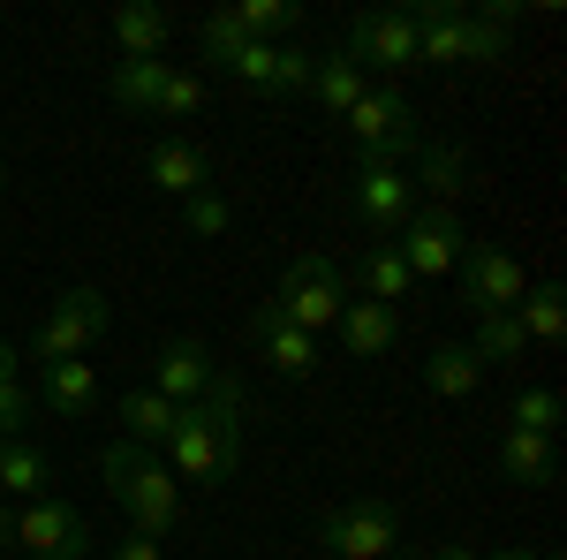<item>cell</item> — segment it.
<instances>
[{
	"label": "cell",
	"mask_w": 567,
	"mask_h": 560,
	"mask_svg": "<svg viewBox=\"0 0 567 560\" xmlns=\"http://www.w3.org/2000/svg\"><path fill=\"white\" fill-rule=\"evenodd\" d=\"M235 462H243V379L213 371V387L175 417L167 470H175V485H227Z\"/></svg>",
	"instance_id": "6da1fadb"
},
{
	"label": "cell",
	"mask_w": 567,
	"mask_h": 560,
	"mask_svg": "<svg viewBox=\"0 0 567 560\" xmlns=\"http://www.w3.org/2000/svg\"><path fill=\"white\" fill-rule=\"evenodd\" d=\"M99 470H106V485H114V500L130 508V530L167 538V530L182 522V485H175V470H167V455L114 439V447L99 455Z\"/></svg>",
	"instance_id": "7a4b0ae2"
},
{
	"label": "cell",
	"mask_w": 567,
	"mask_h": 560,
	"mask_svg": "<svg viewBox=\"0 0 567 560\" xmlns=\"http://www.w3.org/2000/svg\"><path fill=\"white\" fill-rule=\"evenodd\" d=\"M341 130H349V144H355V167H409V160L424 152V122H416V106L401 99V84H371L349 114H341Z\"/></svg>",
	"instance_id": "3957f363"
},
{
	"label": "cell",
	"mask_w": 567,
	"mask_h": 560,
	"mask_svg": "<svg viewBox=\"0 0 567 560\" xmlns=\"http://www.w3.org/2000/svg\"><path fill=\"white\" fill-rule=\"evenodd\" d=\"M114 326V303L99 296V288H61L53 296V310L39 318V334H31V364H69V356H84L99 334Z\"/></svg>",
	"instance_id": "277c9868"
},
{
	"label": "cell",
	"mask_w": 567,
	"mask_h": 560,
	"mask_svg": "<svg viewBox=\"0 0 567 560\" xmlns=\"http://www.w3.org/2000/svg\"><path fill=\"white\" fill-rule=\"evenodd\" d=\"M341 303H349L341 265L310 251V258H296L288 273H280V296H272V310H280V318H296L310 342H318V334H333V326H341Z\"/></svg>",
	"instance_id": "5b68a950"
},
{
	"label": "cell",
	"mask_w": 567,
	"mask_h": 560,
	"mask_svg": "<svg viewBox=\"0 0 567 560\" xmlns=\"http://www.w3.org/2000/svg\"><path fill=\"white\" fill-rule=\"evenodd\" d=\"M318 546L333 560H386L401 546V508L393 500H341L318 516Z\"/></svg>",
	"instance_id": "8992f818"
},
{
	"label": "cell",
	"mask_w": 567,
	"mask_h": 560,
	"mask_svg": "<svg viewBox=\"0 0 567 560\" xmlns=\"http://www.w3.org/2000/svg\"><path fill=\"white\" fill-rule=\"evenodd\" d=\"M349 53L355 69H386V77H409L416 69V23H409V8H363L349 23Z\"/></svg>",
	"instance_id": "52a82bcc"
},
{
	"label": "cell",
	"mask_w": 567,
	"mask_h": 560,
	"mask_svg": "<svg viewBox=\"0 0 567 560\" xmlns=\"http://www.w3.org/2000/svg\"><path fill=\"white\" fill-rule=\"evenodd\" d=\"M91 522L69 508V500H31L23 516H16V553H39V560H91Z\"/></svg>",
	"instance_id": "ba28073f"
},
{
	"label": "cell",
	"mask_w": 567,
	"mask_h": 560,
	"mask_svg": "<svg viewBox=\"0 0 567 560\" xmlns=\"http://www.w3.org/2000/svg\"><path fill=\"white\" fill-rule=\"evenodd\" d=\"M462 243H470V235H462V220H454V213L416 205L393 251H401V265H409V281H439V273H454V265H462Z\"/></svg>",
	"instance_id": "9c48e42d"
},
{
	"label": "cell",
	"mask_w": 567,
	"mask_h": 560,
	"mask_svg": "<svg viewBox=\"0 0 567 560\" xmlns=\"http://www.w3.org/2000/svg\"><path fill=\"white\" fill-rule=\"evenodd\" d=\"M529 296L523 265L507 258V251H492V243H462V303L477 310V318H499V310H515Z\"/></svg>",
	"instance_id": "30bf717a"
},
{
	"label": "cell",
	"mask_w": 567,
	"mask_h": 560,
	"mask_svg": "<svg viewBox=\"0 0 567 560\" xmlns=\"http://www.w3.org/2000/svg\"><path fill=\"white\" fill-rule=\"evenodd\" d=\"M409 213H416L409 167H355V220H363L371 235H401Z\"/></svg>",
	"instance_id": "8fae6325"
},
{
	"label": "cell",
	"mask_w": 567,
	"mask_h": 560,
	"mask_svg": "<svg viewBox=\"0 0 567 560\" xmlns=\"http://www.w3.org/2000/svg\"><path fill=\"white\" fill-rule=\"evenodd\" d=\"M310 61L318 53H303V45H243L235 61H227V77H243L250 91H310Z\"/></svg>",
	"instance_id": "7c38bea8"
},
{
	"label": "cell",
	"mask_w": 567,
	"mask_h": 560,
	"mask_svg": "<svg viewBox=\"0 0 567 560\" xmlns=\"http://www.w3.org/2000/svg\"><path fill=\"white\" fill-rule=\"evenodd\" d=\"M250 342H258V356L272 364V371H288V379H310V371H318V342H310L296 318H280L272 303H258V318H250Z\"/></svg>",
	"instance_id": "4fadbf2b"
},
{
	"label": "cell",
	"mask_w": 567,
	"mask_h": 560,
	"mask_svg": "<svg viewBox=\"0 0 567 560\" xmlns=\"http://www.w3.org/2000/svg\"><path fill=\"white\" fill-rule=\"evenodd\" d=\"M333 334H341V348H349V356H363V364H371V356H386V348H401V310H393V303H341V326H333Z\"/></svg>",
	"instance_id": "5bb4252c"
},
{
	"label": "cell",
	"mask_w": 567,
	"mask_h": 560,
	"mask_svg": "<svg viewBox=\"0 0 567 560\" xmlns=\"http://www.w3.org/2000/svg\"><path fill=\"white\" fill-rule=\"evenodd\" d=\"M144 174H152L167 197H197V190H213V160H205L197 144H182V136H159V144L144 152Z\"/></svg>",
	"instance_id": "9a60e30c"
},
{
	"label": "cell",
	"mask_w": 567,
	"mask_h": 560,
	"mask_svg": "<svg viewBox=\"0 0 567 560\" xmlns=\"http://www.w3.org/2000/svg\"><path fill=\"white\" fill-rule=\"evenodd\" d=\"M114 417H122V439L130 447H152V455H167V439H175V401L167 394H152V387H130L122 401H114Z\"/></svg>",
	"instance_id": "2e32d148"
},
{
	"label": "cell",
	"mask_w": 567,
	"mask_h": 560,
	"mask_svg": "<svg viewBox=\"0 0 567 560\" xmlns=\"http://www.w3.org/2000/svg\"><path fill=\"white\" fill-rule=\"evenodd\" d=\"M213 348L205 342H167L159 348V387L152 394H167V401H175V409H189V401H197V394L213 387Z\"/></svg>",
	"instance_id": "e0dca14e"
},
{
	"label": "cell",
	"mask_w": 567,
	"mask_h": 560,
	"mask_svg": "<svg viewBox=\"0 0 567 560\" xmlns=\"http://www.w3.org/2000/svg\"><path fill=\"white\" fill-rule=\"evenodd\" d=\"M409 182H416V190H432L439 213H454V197L470 190V152H462V144H439V136H424V152H416Z\"/></svg>",
	"instance_id": "ac0fdd59"
},
{
	"label": "cell",
	"mask_w": 567,
	"mask_h": 560,
	"mask_svg": "<svg viewBox=\"0 0 567 560\" xmlns=\"http://www.w3.org/2000/svg\"><path fill=\"white\" fill-rule=\"evenodd\" d=\"M39 394H45V409H53V417H91V409H99V364H84V356L45 364Z\"/></svg>",
	"instance_id": "d6986e66"
},
{
	"label": "cell",
	"mask_w": 567,
	"mask_h": 560,
	"mask_svg": "<svg viewBox=\"0 0 567 560\" xmlns=\"http://www.w3.org/2000/svg\"><path fill=\"white\" fill-rule=\"evenodd\" d=\"M167 39H175V23H167V8H114V45H122V61H167Z\"/></svg>",
	"instance_id": "ffe728a7"
},
{
	"label": "cell",
	"mask_w": 567,
	"mask_h": 560,
	"mask_svg": "<svg viewBox=\"0 0 567 560\" xmlns=\"http://www.w3.org/2000/svg\"><path fill=\"white\" fill-rule=\"evenodd\" d=\"M363 91H371V77L355 69L349 53H318V61H310V99H318V106H326L333 122L349 114V106L363 99Z\"/></svg>",
	"instance_id": "44dd1931"
},
{
	"label": "cell",
	"mask_w": 567,
	"mask_h": 560,
	"mask_svg": "<svg viewBox=\"0 0 567 560\" xmlns=\"http://www.w3.org/2000/svg\"><path fill=\"white\" fill-rule=\"evenodd\" d=\"M424 387H432V394H446V401H470V394L484 387L477 348H470V342H446V348H432V364H424Z\"/></svg>",
	"instance_id": "7402d4cb"
},
{
	"label": "cell",
	"mask_w": 567,
	"mask_h": 560,
	"mask_svg": "<svg viewBox=\"0 0 567 560\" xmlns=\"http://www.w3.org/2000/svg\"><path fill=\"white\" fill-rule=\"evenodd\" d=\"M53 485V462H45L31 439H0V492L8 500H45Z\"/></svg>",
	"instance_id": "603a6c76"
},
{
	"label": "cell",
	"mask_w": 567,
	"mask_h": 560,
	"mask_svg": "<svg viewBox=\"0 0 567 560\" xmlns=\"http://www.w3.org/2000/svg\"><path fill=\"white\" fill-rule=\"evenodd\" d=\"M499 470L515 477V485H553L560 455H553V439H537V431H515V425H507V439H499Z\"/></svg>",
	"instance_id": "cb8c5ba5"
},
{
	"label": "cell",
	"mask_w": 567,
	"mask_h": 560,
	"mask_svg": "<svg viewBox=\"0 0 567 560\" xmlns=\"http://www.w3.org/2000/svg\"><path fill=\"white\" fill-rule=\"evenodd\" d=\"M355 281H363V296H371V303H393V310H401V296L416 288V281H409V265H401V251H393V243H371V251L355 258Z\"/></svg>",
	"instance_id": "d4e9b609"
},
{
	"label": "cell",
	"mask_w": 567,
	"mask_h": 560,
	"mask_svg": "<svg viewBox=\"0 0 567 560\" xmlns=\"http://www.w3.org/2000/svg\"><path fill=\"white\" fill-rule=\"evenodd\" d=\"M159 84H167V61H114V69H106V99L130 106V114H152Z\"/></svg>",
	"instance_id": "484cf974"
},
{
	"label": "cell",
	"mask_w": 567,
	"mask_h": 560,
	"mask_svg": "<svg viewBox=\"0 0 567 560\" xmlns=\"http://www.w3.org/2000/svg\"><path fill=\"white\" fill-rule=\"evenodd\" d=\"M515 326H523V342H545V348H553L567 334V296L553 288V281H537V288L515 303Z\"/></svg>",
	"instance_id": "4316f807"
},
{
	"label": "cell",
	"mask_w": 567,
	"mask_h": 560,
	"mask_svg": "<svg viewBox=\"0 0 567 560\" xmlns=\"http://www.w3.org/2000/svg\"><path fill=\"white\" fill-rule=\"evenodd\" d=\"M235 23H243V39H258V45H288V31L303 23V0H243Z\"/></svg>",
	"instance_id": "83f0119b"
},
{
	"label": "cell",
	"mask_w": 567,
	"mask_h": 560,
	"mask_svg": "<svg viewBox=\"0 0 567 560\" xmlns=\"http://www.w3.org/2000/svg\"><path fill=\"white\" fill-rule=\"evenodd\" d=\"M507 425L553 439V431H560V394H553V387H523V394H515V409H507Z\"/></svg>",
	"instance_id": "f1b7e54d"
},
{
	"label": "cell",
	"mask_w": 567,
	"mask_h": 560,
	"mask_svg": "<svg viewBox=\"0 0 567 560\" xmlns=\"http://www.w3.org/2000/svg\"><path fill=\"white\" fill-rule=\"evenodd\" d=\"M205 106V84L189 77V69H167V84H159V99H152V122H189Z\"/></svg>",
	"instance_id": "f546056e"
},
{
	"label": "cell",
	"mask_w": 567,
	"mask_h": 560,
	"mask_svg": "<svg viewBox=\"0 0 567 560\" xmlns=\"http://www.w3.org/2000/svg\"><path fill=\"white\" fill-rule=\"evenodd\" d=\"M477 364H507V356H523V326H515V310H499V318H477Z\"/></svg>",
	"instance_id": "4dcf8cb0"
},
{
	"label": "cell",
	"mask_w": 567,
	"mask_h": 560,
	"mask_svg": "<svg viewBox=\"0 0 567 560\" xmlns=\"http://www.w3.org/2000/svg\"><path fill=\"white\" fill-rule=\"evenodd\" d=\"M197 39H205V53H213L219 69H227V61H235V53H243V23H235V8H219V16H205V31H197Z\"/></svg>",
	"instance_id": "1f68e13d"
},
{
	"label": "cell",
	"mask_w": 567,
	"mask_h": 560,
	"mask_svg": "<svg viewBox=\"0 0 567 560\" xmlns=\"http://www.w3.org/2000/svg\"><path fill=\"white\" fill-rule=\"evenodd\" d=\"M189 205V235H227L235 227V205L219 197V190H197V197H182Z\"/></svg>",
	"instance_id": "d6a6232c"
},
{
	"label": "cell",
	"mask_w": 567,
	"mask_h": 560,
	"mask_svg": "<svg viewBox=\"0 0 567 560\" xmlns=\"http://www.w3.org/2000/svg\"><path fill=\"white\" fill-rule=\"evenodd\" d=\"M23 425H31V394L23 379H0V439H23Z\"/></svg>",
	"instance_id": "836d02e7"
},
{
	"label": "cell",
	"mask_w": 567,
	"mask_h": 560,
	"mask_svg": "<svg viewBox=\"0 0 567 560\" xmlns=\"http://www.w3.org/2000/svg\"><path fill=\"white\" fill-rule=\"evenodd\" d=\"M114 560H159V538H144V530H122V538H114Z\"/></svg>",
	"instance_id": "e575fe53"
},
{
	"label": "cell",
	"mask_w": 567,
	"mask_h": 560,
	"mask_svg": "<svg viewBox=\"0 0 567 560\" xmlns=\"http://www.w3.org/2000/svg\"><path fill=\"white\" fill-rule=\"evenodd\" d=\"M0 553H16V508H0Z\"/></svg>",
	"instance_id": "d590c367"
},
{
	"label": "cell",
	"mask_w": 567,
	"mask_h": 560,
	"mask_svg": "<svg viewBox=\"0 0 567 560\" xmlns=\"http://www.w3.org/2000/svg\"><path fill=\"white\" fill-rule=\"evenodd\" d=\"M492 560H545V553H537V546H499Z\"/></svg>",
	"instance_id": "8d00e7d4"
},
{
	"label": "cell",
	"mask_w": 567,
	"mask_h": 560,
	"mask_svg": "<svg viewBox=\"0 0 567 560\" xmlns=\"http://www.w3.org/2000/svg\"><path fill=\"white\" fill-rule=\"evenodd\" d=\"M0 379H16V348L0 342Z\"/></svg>",
	"instance_id": "74e56055"
},
{
	"label": "cell",
	"mask_w": 567,
	"mask_h": 560,
	"mask_svg": "<svg viewBox=\"0 0 567 560\" xmlns=\"http://www.w3.org/2000/svg\"><path fill=\"white\" fill-rule=\"evenodd\" d=\"M432 560H477V553H470V546H446V553H432Z\"/></svg>",
	"instance_id": "f35d334b"
},
{
	"label": "cell",
	"mask_w": 567,
	"mask_h": 560,
	"mask_svg": "<svg viewBox=\"0 0 567 560\" xmlns=\"http://www.w3.org/2000/svg\"><path fill=\"white\" fill-rule=\"evenodd\" d=\"M0 190H8V167H0Z\"/></svg>",
	"instance_id": "ab89813d"
}]
</instances>
